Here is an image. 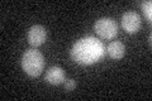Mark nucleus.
I'll return each instance as SVG.
<instances>
[{
  "label": "nucleus",
  "instance_id": "1",
  "mask_svg": "<svg viewBox=\"0 0 152 101\" xmlns=\"http://www.w3.org/2000/svg\"><path fill=\"white\" fill-rule=\"evenodd\" d=\"M105 53L103 43L95 37H86L77 41L71 49V58L79 65H93Z\"/></svg>",
  "mask_w": 152,
  "mask_h": 101
},
{
  "label": "nucleus",
  "instance_id": "2",
  "mask_svg": "<svg viewBox=\"0 0 152 101\" xmlns=\"http://www.w3.org/2000/svg\"><path fill=\"white\" fill-rule=\"evenodd\" d=\"M22 67L27 75L37 77L45 68V58L37 49H27L22 57Z\"/></svg>",
  "mask_w": 152,
  "mask_h": 101
},
{
  "label": "nucleus",
  "instance_id": "3",
  "mask_svg": "<svg viewBox=\"0 0 152 101\" xmlns=\"http://www.w3.org/2000/svg\"><path fill=\"white\" fill-rule=\"evenodd\" d=\"M94 31L102 39H113L118 34V25L112 18H100L94 24Z\"/></svg>",
  "mask_w": 152,
  "mask_h": 101
},
{
  "label": "nucleus",
  "instance_id": "4",
  "mask_svg": "<svg viewBox=\"0 0 152 101\" xmlns=\"http://www.w3.org/2000/svg\"><path fill=\"white\" fill-rule=\"evenodd\" d=\"M142 25V20L138 13L128 12L124 13L122 17V27L127 33H137Z\"/></svg>",
  "mask_w": 152,
  "mask_h": 101
},
{
  "label": "nucleus",
  "instance_id": "5",
  "mask_svg": "<svg viewBox=\"0 0 152 101\" xmlns=\"http://www.w3.org/2000/svg\"><path fill=\"white\" fill-rule=\"evenodd\" d=\"M28 43L32 47H39L42 46L47 39V29L43 25H39V24H36L29 28L28 31V36H27Z\"/></svg>",
  "mask_w": 152,
  "mask_h": 101
},
{
  "label": "nucleus",
  "instance_id": "6",
  "mask_svg": "<svg viewBox=\"0 0 152 101\" xmlns=\"http://www.w3.org/2000/svg\"><path fill=\"white\" fill-rule=\"evenodd\" d=\"M45 80L51 85H60L65 81V72L58 66H52L47 70Z\"/></svg>",
  "mask_w": 152,
  "mask_h": 101
},
{
  "label": "nucleus",
  "instance_id": "7",
  "mask_svg": "<svg viewBox=\"0 0 152 101\" xmlns=\"http://www.w3.org/2000/svg\"><path fill=\"white\" fill-rule=\"evenodd\" d=\"M107 52H108L109 57H112L113 60H121L126 53V47L123 43L115 41V42H112L108 44Z\"/></svg>",
  "mask_w": 152,
  "mask_h": 101
},
{
  "label": "nucleus",
  "instance_id": "8",
  "mask_svg": "<svg viewBox=\"0 0 152 101\" xmlns=\"http://www.w3.org/2000/svg\"><path fill=\"white\" fill-rule=\"evenodd\" d=\"M141 7H142V10H143V14H145V17L147 18V20L151 22V19H152V3L151 1H143V3H141Z\"/></svg>",
  "mask_w": 152,
  "mask_h": 101
},
{
  "label": "nucleus",
  "instance_id": "9",
  "mask_svg": "<svg viewBox=\"0 0 152 101\" xmlns=\"http://www.w3.org/2000/svg\"><path fill=\"white\" fill-rule=\"evenodd\" d=\"M76 86H77V84H76L75 80H66L65 82V90L66 91H72Z\"/></svg>",
  "mask_w": 152,
  "mask_h": 101
}]
</instances>
